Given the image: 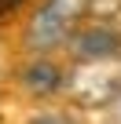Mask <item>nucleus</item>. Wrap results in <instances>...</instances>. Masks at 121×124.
<instances>
[{"label": "nucleus", "instance_id": "f257e3e1", "mask_svg": "<svg viewBox=\"0 0 121 124\" xmlns=\"http://www.w3.org/2000/svg\"><path fill=\"white\" fill-rule=\"evenodd\" d=\"M84 4L88 0H44L33 15V22H29V29H26L29 47L33 51H51L59 44H66V37L81 26Z\"/></svg>", "mask_w": 121, "mask_h": 124}, {"label": "nucleus", "instance_id": "f03ea898", "mask_svg": "<svg viewBox=\"0 0 121 124\" xmlns=\"http://www.w3.org/2000/svg\"><path fill=\"white\" fill-rule=\"evenodd\" d=\"M66 44H70V55H74L77 62H84V66L110 62L114 55H121V33L110 29V26H99V22L77 26V29L66 37Z\"/></svg>", "mask_w": 121, "mask_h": 124}, {"label": "nucleus", "instance_id": "7ed1b4c3", "mask_svg": "<svg viewBox=\"0 0 121 124\" xmlns=\"http://www.w3.org/2000/svg\"><path fill=\"white\" fill-rule=\"evenodd\" d=\"M22 88L29 91V95H55L59 88H63V70L55 66V62H48V58H37V62H29V66L22 70Z\"/></svg>", "mask_w": 121, "mask_h": 124}, {"label": "nucleus", "instance_id": "20e7f679", "mask_svg": "<svg viewBox=\"0 0 121 124\" xmlns=\"http://www.w3.org/2000/svg\"><path fill=\"white\" fill-rule=\"evenodd\" d=\"M33 124H70L66 117H59V113H44V117H37Z\"/></svg>", "mask_w": 121, "mask_h": 124}]
</instances>
